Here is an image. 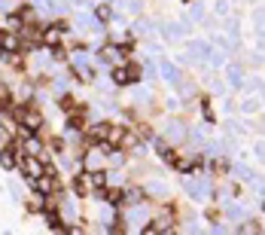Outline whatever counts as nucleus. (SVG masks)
I'll list each match as a JSON object with an SVG mask.
<instances>
[{"mask_svg":"<svg viewBox=\"0 0 265 235\" xmlns=\"http://www.w3.org/2000/svg\"><path fill=\"white\" fill-rule=\"evenodd\" d=\"M40 43H43V46H49V49H55V46L61 43V31H58V28H43Z\"/></svg>","mask_w":265,"mask_h":235,"instance_id":"nucleus-7","label":"nucleus"},{"mask_svg":"<svg viewBox=\"0 0 265 235\" xmlns=\"http://www.w3.org/2000/svg\"><path fill=\"white\" fill-rule=\"evenodd\" d=\"M61 107H64V110H67V113H70V110H73V107H76V101H73V98H70V95H64V98H61Z\"/></svg>","mask_w":265,"mask_h":235,"instance_id":"nucleus-19","label":"nucleus"},{"mask_svg":"<svg viewBox=\"0 0 265 235\" xmlns=\"http://www.w3.org/2000/svg\"><path fill=\"white\" fill-rule=\"evenodd\" d=\"M12 150H15V147H6V150L0 153V165H3V168H12V165H15V156H12Z\"/></svg>","mask_w":265,"mask_h":235,"instance_id":"nucleus-15","label":"nucleus"},{"mask_svg":"<svg viewBox=\"0 0 265 235\" xmlns=\"http://www.w3.org/2000/svg\"><path fill=\"white\" fill-rule=\"evenodd\" d=\"M18 168H21V171H24V177H31V180H34V177H40V174L46 171V165H43L34 153H24V156L18 159Z\"/></svg>","mask_w":265,"mask_h":235,"instance_id":"nucleus-2","label":"nucleus"},{"mask_svg":"<svg viewBox=\"0 0 265 235\" xmlns=\"http://www.w3.org/2000/svg\"><path fill=\"white\" fill-rule=\"evenodd\" d=\"M49 147H52L55 153H61V150H64V141H61V138H52V144H49Z\"/></svg>","mask_w":265,"mask_h":235,"instance_id":"nucleus-20","label":"nucleus"},{"mask_svg":"<svg viewBox=\"0 0 265 235\" xmlns=\"http://www.w3.org/2000/svg\"><path fill=\"white\" fill-rule=\"evenodd\" d=\"M122 202L137 208V205L146 202V190H143V187H125V190H122Z\"/></svg>","mask_w":265,"mask_h":235,"instance_id":"nucleus-4","label":"nucleus"},{"mask_svg":"<svg viewBox=\"0 0 265 235\" xmlns=\"http://www.w3.org/2000/svg\"><path fill=\"white\" fill-rule=\"evenodd\" d=\"M119 52H122L119 46H104V52H101V58H104V61H119Z\"/></svg>","mask_w":265,"mask_h":235,"instance_id":"nucleus-14","label":"nucleus"},{"mask_svg":"<svg viewBox=\"0 0 265 235\" xmlns=\"http://www.w3.org/2000/svg\"><path fill=\"white\" fill-rule=\"evenodd\" d=\"M211 168H214V174H226V171H229V162H226V159H214Z\"/></svg>","mask_w":265,"mask_h":235,"instance_id":"nucleus-17","label":"nucleus"},{"mask_svg":"<svg viewBox=\"0 0 265 235\" xmlns=\"http://www.w3.org/2000/svg\"><path fill=\"white\" fill-rule=\"evenodd\" d=\"M174 168L180 171V174H192V171H198L201 168V156H189V159H174Z\"/></svg>","mask_w":265,"mask_h":235,"instance_id":"nucleus-6","label":"nucleus"},{"mask_svg":"<svg viewBox=\"0 0 265 235\" xmlns=\"http://www.w3.org/2000/svg\"><path fill=\"white\" fill-rule=\"evenodd\" d=\"M73 190H76V196H89V193H92L89 171H82V174H76V177H73Z\"/></svg>","mask_w":265,"mask_h":235,"instance_id":"nucleus-8","label":"nucleus"},{"mask_svg":"<svg viewBox=\"0 0 265 235\" xmlns=\"http://www.w3.org/2000/svg\"><path fill=\"white\" fill-rule=\"evenodd\" d=\"M21 24H24V18H21L18 12H15V15H6V28H3V31H12V34H18V31H21Z\"/></svg>","mask_w":265,"mask_h":235,"instance_id":"nucleus-11","label":"nucleus"},{"mask_svg":"<svg viewBox=\"0 0 265 235\" xmlns=\"http://www.w3.org/2000/svg\"><path fill=\"white\" fill-rule=\"evenodd\" d=\"M101 199H104V202H110V205H122V190H119V187H113V190H107V187H104Z\"/></svg>","mask_w":265,"mask_h":235,"instance_id":"nucleus-10","label":"nucleus"},{"mask_svg":"<svg viewBox=\"0 0 265 235\" xmlns=\"http://www.w3.org/2000/svg\"><path fill=\"white\" fill-rule=\"evenodd\" d=\"M55 190H58V177H55V174L43 171L40 177H34V193H40V196H52Z\"/></svg>","mask_w":265,"mask_h":235,"instance_id":"nucleus-3","label":"nucleus"},{"mask_svg":"<svg viewBox=\"0 0 265 235\" xmlns=\"http://www.w3.org/2000/svg\"><path fill=\"white\" fill-rule=\"evenodd\" d=\"M122 138H125V125H107V135H104V144H110L113 150H119V144H122Z\"/></svg>","mask_w":265,"mask_h":235,"instance_id":"nucleus-5","label":"nucleus"},{"mask_svg":"<svg viewBox=\"0 0 265 235\" xmlns=\"http://www.w3.org/2000/svg\"><path fill=\"white\" fill-rule=\"evenodd\" d=\"M12 113H15V122L21 125V138L40 132V125H43V113H40L37 107H31V104H18Z\"/></svg>","mask_w":265,"mask_h":235,"instance_id":"nucleus-1","label":"nucleus"},{"mask_svg":"<svg viewBox=\"0 0 265 235\" xmlns=\"http://www.w3.org/2000/svg\"><path fill=\"white\" fill-rule=\"evenodd\" d=\"M24 153H40V141H37V135H24Z\"/></svg>","mask_w":265,"mask_h":235,"instance_id":"nucleus-13","label":"nucleus"},{"mask_svg":"<svg viewBox=\"0 0 265 235\" xmlns=\"http://www.w3.org/2000/svg\"><path fill=\"white\" fill-rule=\"evenodd\" d=\"M95 15H98V18H110V6H107V3H101V6L95 9Z\"/></svg>","mask_w":265,"mask_h":235,"instance_id":"nucleus-18","label":"nucleus"},{"mask_svg":"<svg viewBox=\"0 0 265 235\" xmlns=\"http://www.w3.org/2000/svg\"><path fill=\"white\" fill-rule=\"evenodd\" d=\"M24 208H27V214H40V211L46 208V196H40V193H34V196L27 199V205H24Z\"/></svg>","mask_w":265,"mask_h":235,"instance_id":"nucleus-9","label":"nucleus"},{"mask_svg":"<svg viewBox=\"0 0 265 235\" xmlns=\"http://www.w3.org/2000/svg\"><path fill=\"white\" fill-rule=\"evenodd\" d=\"M159 153H162V159H165L168 165H174V159H177V150H171V147H162Z\"/></svg>","mask_w":265,"mask_h":235,"instance_id":"nucleus-16","label":"nucleus"},{"mask_svg":"<svg viewBox=\"0 0 265 235\" xmlns=\"http://www.w3.org/2000/svg\"><path fill=\"white\" fill-rule=\"evenodd\" d=\"M107 125H110V122H98V125H92V128H89L92 141H104V135H107Z\"/></svg>","mask_w":265,"mask_h":235,"instance_id":"nucleus-12","label":"nucleus"}]
</instances>
